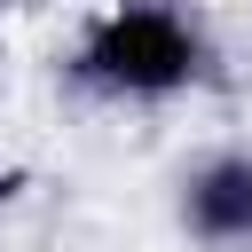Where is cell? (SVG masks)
I'll use <instances>...</instances> for the list:
<instances>
[{
	"instance_id": "cell-1",
	"label": "cell",
	"mask_w": 252,
	"mask_h": 252,
	"mask_svg": "<svg viewBox=\"0 0 252 252\" xmlns=\"http://www.w3.org/2000/svg\"><path fill=\"white\" fill-rule=\"evenodd\" d=\"M79 71H87L94 87H110V94L158 102V94H181V87L205 71V39H197V24H189L181 8H165V0H118L110 16H94L87 47H79Z\"/></svg>"
},
{
	"instance_id": "cell-2",
	"label": "cell",
	"mask_w": 252,
	"mask_h": 252,
	"mask_svg": "<svg viewBox=\"0 0 252 252\" xmlns=\"http://www.w3.org/2000/svg\"><path fill=\"white\" fill-rule=\"evenodd\" d=\"M181 228L205 252H252V158L220 150L181 173Z\"/></svg>"
}]
</instances>
